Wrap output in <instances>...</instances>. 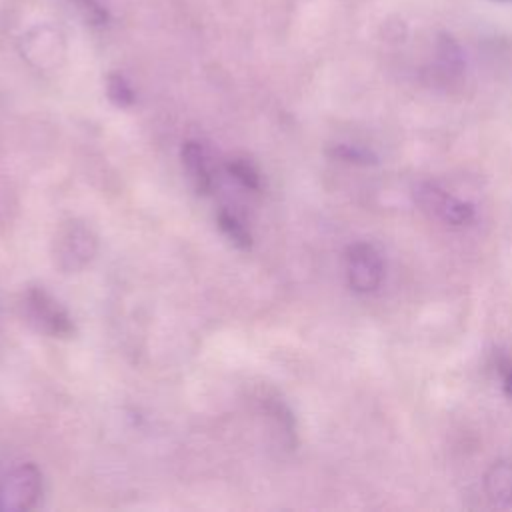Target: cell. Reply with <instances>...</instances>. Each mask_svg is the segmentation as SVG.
Instances as JSON below:
<instances>
[{"label": "cell", "mask_w": 512, "mask_h": 512, "mask_svg": "<svg viewBox=\"0 0 512 512\" xmlns=\"http://www.w3.org/2000/svg\"><path fill=\"white\" fill-rule=\"evenodd\" d=\"M416 202L428 214L440 218L444 224L464 226L474 218V208L468 202L458 200L456 196L448 194L440 186L426 182L416 188Z\"/></svg>", "instance_id": "5b68a950"}, {"label": "cell", "mask_w": 512, "mask_h": 512, "mask_svg": "<svg viewBox=\"0 0 512 512\" xmlns=\"http://www.w3.org/2000/svg\"><path fill=\"white\" fill-rule=\"evenodd\" d=\"M42 494V474L34 464L14 468L0 482V512H26Z\"/></svg>", "instance_id": "3957f363"}, {"label": "cell", "mask_w": 512, "mask_h": 512, "mask_svg": "<svg viewBox=\"0 0 512 512\" xmlns=\"http://www.w3.org/2000/svg\"><path fill=\"white\" fill-rule=\"evenodd\" d=\"M22 308L28 324L38 332L58 338H66L74 332L70 314L44 288H28L22 298Z\"/></svg>", "instance_id": "7a4b0ae2"}, {"label": "cell", "mask_w": 512, "mask_h": 512, "mask_svg": "<svg viewBox=\"0 0 512 512\" xmlns=\"http://www.w3.org/2000/svg\"><path fill=\"white\" fill-rule=\"evenodd\" d=\"M484 488L492 502L510 504L512 502V464L494 462L484 474Z\"/></svg>", "instance_id": "ba28073f"}, {"label": "cell", "mask_w": 512, "mask_h": 512, "mask_svg": "<svg viewBox=\"0 0 512 512\" xmlns=\"http://www.w3.org/2000/svg\"><path fill=\"white\" fill-rule=\"evenodd\" d=\"M106 92H108V98L116 104V106H130L134 102V90L132 86L128 84V80L122 76V74H110L108 76V82H106Z\"/></svg>", "instance_id": "30bf717a"}, {"label": "cell", "mask_w": 512, "mask_h": 512, "mask_svg": "<svg viewBox=\"0 0 512 512\" xmlns=\"http://www.w3.org/2000/svg\"><path fill=\"white\" fill-rule=\"evenodd\" d=\"M228 172L244 186L250 190H258L260 188V176L258 170L244 158H234L228 164Z\"/></svg>", "instance_id": "8fae6325"}, {"label": "cell", "mask_w": 512, "mask_h": 512, "mask_svg": "<svg viewBox=\"0 0 512 512\" xmlns=\"http://www.w3.org/2000/svg\"><path fill=\"white\" fill-rule=\"evenodd\" d=\"M70 2H74V6L78 8V12L84 16L86 22H90L94 26L106 24L108 14L96 0H70Z\"/></svg>", "instance_id": "7c38bea8"}, {"label": "cell", "mask_w": 512, "mask_h": 512, "mask_svg": "<svg viewBox=\"0 0 512 512\" xmlns=\"http://www.w3.org/2000/svg\"><path fill=\"white\" fill-rule=\"evenodd\" d=\"M44 28L40 30L38 28V34L42 38V42H38V36L34 38V34H30L22 46V52L24 56L38 68H50V66H56L60 54H62V46H60V38L56 32L50 34L48 42H44Z\"/></svg>", "instance_id": "52a82bcc"}, {"label": "cell", "mask_w": 512, "mask_h": 512, "mask_svg": "<svg viewBox=\"0 0 512 512\" xmlns=\"http://www.w3.org/2000/svg\"><path fill=\"white\" fill-rule=\"evenodd\" d=\"M218 224H220L222 232L230 238L232 244H236L238 248H250L252 236H250L248 228H246L232 212L222 210V212L218 214Z\"/></svg>", "instance_id": "9c48e42d"}, {"label": "cell", "mask_w": 512, "mask_h": 512, "mask_svg": "<svg viewBox=\"0 0 512 512\" xmlns=\"http://www.w3.org/2000/svg\"><path fill=\"white\" fill-rule=\"evenodd\" d=\"M96 250H98L96 234L92 232L90 226H86L80 220L64 222L56 230L52 240L54 264L66 274L80 272L82 268H86L96 256Z\"/></svg>", "instance_id": "6da1fadb"}, {"label": "cell", "mask_w": 512, "mask_h": 512, "mask_svg": "<svg viewBox=\"0 0 512 512\" xmlns=\"http://www.w3.org/2000/svg\"><path fill=\"white\" fill-rule=\"evenodd\" d=\"M502 366V390L508 398H512V362L504 360L500 362Z\"/></svg>", "instance_id": "4fadbf2b"}, {"label": "cell", "mask_w": 512, "mask_h": 512, "mask_svg": "<svg viewBox=\"0 0 512 512\" xmlns=\"http://www.w3.org/2000/svg\"><path fill=\"white\" fill-rule=\"evenodd\" d=\"M180 154H182V166L194 190L198 194H208L214 186V172H212V162L206 148L196 140H188L184 142Z\"/></svg>", "instance_id": "8992f818"}, {"label": "cell", "mask_w": 512, "mask_h": 512, "mask_svg": "<svg viewBox=\"0 0 512 512\" xmlns=\"http://www.w3.org/2000/svg\"><path fill=\"white\" fill-rule=\"evenodd\" d=\"M346 276L354 292H374L384 278V260L368 242H356L346 250Z\"/></svg>", "instance_id": "277c9868"}]
</instances>
